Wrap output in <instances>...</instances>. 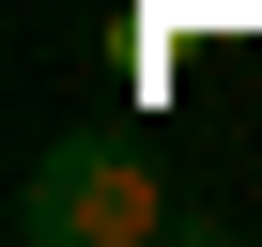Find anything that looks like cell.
<instances>
[{"instance_id": "6da1fadb", "label": "cell", "mask_w": 262, "mask_h": 247, "mask_svg": "<svg viewBox=\"0 0 262 247\" xmlns=\"http://www.w3.org/2000/svg\"><path fill=\"white\" fill-rule=\"evenodd\" d=\"M155 232L216 247V201H170L155 139H123V123H77L16 170V247H155Z\"/></svg>"}]
</instances>
